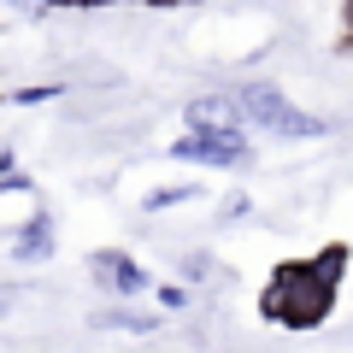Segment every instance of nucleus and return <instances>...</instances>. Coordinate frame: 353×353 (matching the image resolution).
I'll return each mask as SVG.
<instances>
[{
  "instance_id": "nucleus-1",
  "label": "nucleus",
  "mask_w": 353,
  "mask_h": 353,
  "mask_svg": "<svg viewBox=\"0 0 353 353\" xmlns=\"http://www.w3.org/2000/svg\"><path fill=\"white\" fill-rule=\"evenodd\" d=\"M341 265H347V248H324L318 259L277 265V277L265 283V294H259V312H265V318H277V324H289V330H312V324H324L330 306H336Z\"/></svg>"
},
{
  "instance_id": "nucleus-2",
  "label": "nucleus",
  "mask_w": 353,
  "mask_h": 353,
  "mask_svg": "<svg viewBox=\"0 0 353 353\" xmlns=\"http://www.w3.org/2000/svg\"><path fill=\"white\" fill-rule=\"evenodd\" d=\"M230 101H236V112L248 118V124H265V130H277V136H306V141H312V136L330 130L324 118H312V112H301L294 101H283L271 83H241Z\"/></svg>"
},
{
  "instance_id": "nucleus-3",
  "label": "nucleus",
  "mask_w": 353,
  "mask_h": 353,
  "mask_svg": "<svg viewBox=\"0 0 353 353\" xmlns=\"http://www.w3.org/2000/svg\"><path fill=\"white\" fill-rule=\"evenodd\" d=\"M171 159H183V165H241L248 159V136H241V124H206V130H189L176 141Z\"/></svg>"
},
{
  "instance_id": "nucleus-4",
  "label": "nucleus",
  "mask_w": 353,
  "mask_h": 353,
  "mask_svg": "<svg viewBox=\"0 0 353 353\" xmlns=\"http://www.w3.org/2000/svg\"><path fill=\"white\" fill-rule=\"evenodd\" d=\"M88 265H94V277H101L106 289H118V294H141L148 289V271H141L130 253H94Z\"/></svg>"
},
{
  "instance_id": "nucleus-5",
  "label": "nucleus",
  "mask_w": 353,
  "mask_h": 353,
  "mask_svg": "<svg viewBox=\"0 0 353 353\" xmlns=\"http://www.w3.org/2000/svg\"><path fill=\"white\" fill-rule=\"evenodd\" d=\"M183 118H189V130H206V124H236V101H194Z\"/></svg>"
},
{
  "instance_id": "nucleus-6",
  "label": "nucleus",
  "mask_w": 353,
  "mask_h": 353,
  "mask_svg": "<svg viewBox=\"0 0 353 353\" xmlns=\"http://www.w3.org/2000/svg\"><path fill=\"white\" fill-rule=\"evenodd\" d=\"M18 253H24V259H41V253H48V218H36V224L18 236Z\"/></svg>"
},
{
  "instance_id": "nucleus-7",
  "label": "nucleus",
  "mask_w": 353,
  "mask_h": 353,
  "mask_svg": "<svg viewBox=\"0 0 353 353\" xmlns=\"http://www.w3.org/2000/svg\"><path fill=\"white\" fill-rule=\"evenodd\" d=\"M189 194L194 189H159V194H148V212H153V206H176V201H189Z\"/></svg>"
},
{
  "instance_id": "nucleus-8",
  "label": "nucleus",
  "mask_w": 353,
  "mask_h": 353,
  "mask_svg": "<svg viewBox=\"0 0 353 353\" xmlns=\"http://www.w3.org/2000/svg\"><path fill=\"white\" fill-rule=\"evenodd\" d=\"M65 6H101V0H65Z\"/></svg>"
},
{
  "instance_id": "nucleus-9",
  "label": "nucleus",
  "mask_w": 353,
  "mask_h": 353,
  "mask_svg": "<svg viewBox=\"0 0 353 353\" xmlns=\"http://www.w3.org/2000/svg\"><path fill=\"white\" fill-rule=\"evenodd\" d=\"M6 301H12V289H0V306H6Z\"/></svg>"
}]
</instances>
